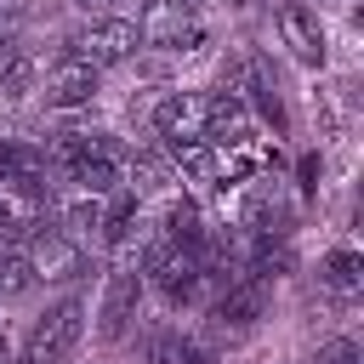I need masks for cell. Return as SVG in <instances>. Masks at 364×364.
<instances>
[{
    "mask_svg": "<svg viewBox=\"0 0 364 364\" xmlns=\"http://www.w3.org/2000/svg\"><path fill=\"white\" fill-rule=\"evenodd\" d=\"M51 210H57V228H63L68 239H80V233H97V222H102V199H97V193H80V188H74L68 199H57Z\"/></svg>",
    "mask_w": 364,
    "mask_h": 364,
    "instance_id": "4fadbf2b",
    "label": "cell"
},
{
    "mask_svg": "<svg viewBox=\"0 0 364 364\" xmlns=\"http://www.w3.org/2000/svg\"><path fill=\"white\" fill-rule=\"evenodd\" d=\"M34 284V273H28V262H23V250L17 256H6L0 262V301H11V296H23Z\"/></svg>",
    "mask_w": 364,
    "mask_h": 364,
    "instance_id": "5bb4252c",
    "label": "cell"
},
{
    "mask_svg": "<svg viewBox=\"0 0 364 364\" xmlns=\"http://www.w3.org/2000/svg\"><path fill=\"white\" fill-rule=\"evenodd\" d=\"M256 136V114L245 108V97H210V119H205V142H250Z\"/></svg>",
    "mask_w": 364,
    "mask_h": 364,
    "instance_id": "30bf717a",
    "label": "cell"
},
{
    "mask_svg": "<svg viewBox=\"0 0 364 364\" xmlns=\"http://www.w3.org/2000/svg\"><path fill=\"white\" fill-rule=\"evenodd\" d=\"M6 46H17V17L0 11V51H6Z\"/></svg>",
    "mask_w": 364,
    "mask_h": 364,
    "instance_id": "ac0fdd59",
    "label": "cell"
},
{
    "mask_svg": "<svg viewBox=\"0 0 364 364\" xmlns=\"http://www.w3.org/2000/svg\"><path fill=\"white\" fill-rule=\"evenodd\" d=\"M262 313H267V279H233V284H222L216 301H210V318H216V330H228V336L256 330Z\"/></svg>",
    "mask_w": 364,
    "mask_h": 364,
    "instance_id": "ba28073f",
    "label": "cell"
},
{
    "mask_svg": "<svg viewBox=\"0 0 364 364\" xmlns=\"http://www.w3.org/2000/svg\"><path fill=\"white\" fill-rule=\"evenodd\" d=\"M23 262H28L34 284H40V279H46V284H74V279L85 273V250H80V239H68L63 228H34V233L23 239Z\"/></svg>",
    "mask_w": 364,
    "mask_h": 364,
    "instance_id": "3957f363",
    "label": "cell"
},
{
    "mask_svg": "<svg viewBox=\"0 0 364 364\" xmlns=\"http://www.w3.org/2000/svg\"><path fill=\"white\" fill-rule=\"evenodd\" d=\"M136 40L154 51H199L205 46V23L193 17L188 0H142L136 6Z\"/></svg>",
    "mask_w": 364,
    "mask_h": 364,
    "instance_id": "6da1fadb",
    "label": "cell"
},
{
    "mask_svg": "<svg viewBox=\"0 0 364 364\" xmlns=\"http://www.w3.org/2000/svg\"><path fill=\"white\" fill-rule=\"evenodd\" d=\"M80 336H85V307H80V296H63L57 307H46V318L34 324V336H28V364H63L74 347H80Z\"/></svg>",
    "mask_w": 364,
    "mask_h": 364,
    "instance_id": "277c9868",
    "label": "cell"
},
{
    "mask_svg": "<svg viewBox=\"0 0 364 364\" xmlns=\"http://www.w3.org/2000/svg\"><path fill=\"white\" fill-rule=\"evenodd\" d=\"M40 91V57L28 46H6L0 51V102H23Z\"/></svg>",
    "mask_w": 364,
    "mask_h": 364,
    "instance_id": "8fae6325",
    "label": "cell"
},
{
    "mask_svg": "<svg viewBox=\"0 0 364 364\" xmlns=\"http://www.w3.org/2000/svg\"><path fill=\"white\" fill-rule=\"evenodd\" d=\"M68 51H74V57H85L91 68H114V63H125L131 51H142V40H136V17L97 11L85 28H74Z\"/></svg>",
    "mask_w": 364,
    "mask_h": 364,
    "instance_id": "7a4b0ae2",
    "label": "cell"
},
{
    "mask_svg": "<svg viewBox=\"0 0 364 364\" xmlns=\"http://www.w3.org/2000/svg\"><path fill=\"white\" fill-rule=\"evenodd\" d=\"M142 273L136 267H119V273H108V284H102V307H97V330H102V341H119L131 324H136V307H142Z\"/></svg>",
    "mask_w": 364,
    "mask_h": 364,
    "instance_id": "52a82bcc",
    "label": "cell"
},
{
    "mask_svg": "<svg viewBox=\"0 0 364 364\" xmlns=\"http://www.w3.org/2000/svg\"><path fill=\"white\" fill-rule=\"evenodd\" d=\"M74 6H85V11H114V17H136L142 0H74Z\"/></svg>",
    "mask_w": 364,
    "mask_h": 364,
    "instance_id": "e0dca14e",
    "label": "cell"
},
{
    "mask_svg": "<svg viewBox=\"0 0 364 364\" xmlns=\"http://www.w3.org/2000/svg\"><path fill=\"white\" fill-rule=\"evenodd\" d=\"M205 119H210V97L205 91H165L154 102V131H159L165 148L205 142Z\"/></svg>",
    "mask_w": 364,
    "mask_h": 364,
    "instance_id": "8992f818",
    "label": "cell"
},
{
    "mask_svg": "<svg viewBox=\"0 0 364 364\" xmlns=\"http://www.w3.org/2000/svg\"><path fill=\"white\" fill-rule=\"evenodd\" d=\"M171 364H216V353H210L199 336H182V330H176V353H171Z\"/></svg>",
    "mask_w": 364,
    "mask_h": 364,
    "instance_id": "2e32d148",
    "label": "cell"
},
{
    "mask_svg": "<svg viewBox=\"0 0 364 364\" xmlns=\"http://www.w3.org/2000/svg\"><path fill=\"white\" fill-rule=\"evenodd\" d=\"M273 28H279V40L290 46V57H296V63L324 68L330 40H324V23H318V11H313L307 0H279V6H273Z\"/></svg>",
    "mask_w": 364,
    "mask_h": 364,
    "instance_id": "5b68a950",
    "label": "cell"
},
{
    "mask_svg": "<svg viewBox=\"0 0 364 364\" xmlns=\"http://www.w3.org/2000/svg\"><path fill=\"white\" fill-rule=\"evenodd\" d=\"M318 284H324V290H336V296H353V290L364 284V256H358L353 245L324 250V262H318Z\"/></svg>",
    "mask_w": 364,
    "mask_h": 364,
    "instance_id": "7c38bea8",
    "label": "cell"
},
{
    "mask_svg": "<svg viewBox=\"0 0 364 364\" xmlns=\"http://www.w3.org/2000/svg\"><path fill=\"white\" fill-rule=\"evenodd\" d=\"M97 80H102V68H91L85 57H74V51H63L51 68H46V108H85L91 97H97Z\"/></svg>",
    "mask_w": 364,
    "mask_h": 364,
    "instance_id": "9c48e42d",
    "label": "cell"
},
{
    "mask_svg": "<svg viewBox=\"0 0 364 364\" xmlns=\"http://www.w3.org/2000/svg\"><path fill=\"white\" fill-rule=\"evenodd\" d=\"M307 364H358V341H353V336H330Z\"/></svg>",
    "mask_w": 364,
    "mask_h": 364,
    "instance_id": "9a60e30c",
    "label": "cell"
}]
</instances>
